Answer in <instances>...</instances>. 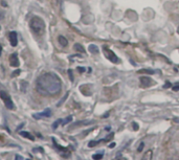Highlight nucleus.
<instances>
[{
	"mask_svg": "<svg viewBox=\"0 0 179 160\" xmlns=\"http://www.w3.org/2000/svg\"><path fill=\"white\" fill-rule=\"evenodd\" d=\"M36 89L44 96H53L61 91L62 82L56 73L46 72L39 77L36 82Z\"/></svg>",
	"mask_w": 179,
	"mask_h": 160,
	"instance_id": "nucleus-1",
	"label": "nucleus"
},
{
	"mask_svg": "<svg viewBox=\"0 0 179 160\" xmlns=\"http://www.w3.org/2000/svg\"><path fill=\"white\" fill-rule=\"evenodd\" d=\"M29 26H31L32 32L35 35L41 36L45 32V22H44V20L41 17H32L31 19V22H29Z\"/></svg>",
	"mask_w": 179,
	"mask_h": 160,
	"instance_id": "nucleus-2",
	"label": "nucleus"
},
{
	"mask_svg": "<svg viewBox=\"0 0 179 160\" xmlns=\"http://www.w3.org/2000/svg\"><path fill=\"white\" fill-rule=\"evenodd\" d=\"M0 98H2V101L4 102L5 104V107L7 108V109H14V104H13V101L11 99L10 95L7 94L5 91H0Z\"/></svg>",
	"mask_w": 179,
	"mask_h": 160,
	"instance_id": "nucleus-3",
	"label": "nucleus"
},
{
	"mask_svg": "<svg viewBox=\"0 0 179 160\" xmlns=\"http://www.w3.org/2000/svg\"><path fill=\"white\" fill-rule=\"evenodd\" d=\"M103 50H104V53H105L106 58L109 60V61H111L113 63H119V60L118 58L116 57V55L111 49H109L108 47H103Z\"/></svg>",
	"mask_w": 179,
	"mask_h": 160,
	"instance_id": "nucleus-4",
	"label": "nucleus"
},
{
	"mask_svg": "<svg viewBox=\"0 0 179 160\" xmlns=\"http://www.w3.org/2000/svg\"><path fill=\"white\" fill-rule=\"evenodd\" d=\"M10 65L12 67H18L20 65V62H19V58H18V55L16 52L12 53L10 56Z\"/></svg>",
	"mask_w": 179,
	"mask_h": 160,
	"instance_id": "nucleus-5",
	"label": "nucleus"
},
{
	"mask_svg": "<svg viewBox=\"0 0 179 160\" xmlns=\"http://www.w3.org/2000/svg\"><path fill=\"white\" fill-rule=\"evenodd\" d=\"M8 40L10 43L13 47H16L18 44V37H17V32H11L8 34Z\"/></svg>",
	"mask_w": 179,
	"mask_h": 160,
	"instance_id": "nucleus-6",
	"label": "nucleus"
},
{
	"mask_svg": "<svg viewBox=\"0 0 179 160\" xmlns=\"http://www.w3.org/2000/svg\"><path fill=\"white\" fill-rule=\"evenodd\" d=\"M52 116V110L50 109H45L43 111V112H40L39 114H34L32 117L36 119H40L42 118V117H50Z\"/></svg>",
	"mask_w": 179,
	"mask_h": 160,
	"instance_id": "nucleus-7",
	"label": "nucleus"
},
{
	"mask_svg": "<svg viewBox=\"0 0 179 160\" xmlns=\"http://www.w3.org/2000/svg\"><path fill=\"white\" fill-rule=\"evenodd\" d=\"M154 82L151 80L150 78H148V77H142L141 78V85L142 87H149V86H151V85H153Z\"/></svg>",
	"mask_w": 179,
	"mask_h": 160,
	"instance_id": "nucleus-8",
	"label": "nucleus"
},
{
	"mask_svg": "<svg viewBox=\"0 0 179 160\" xmlns=\"http://www.w3.org/2000/svg\"><path fill=\"white\" fill-rule=\"evenodd\" d=\"M58 41H59V43L60 45H62V46H67L68 45V41H67V39L63 37V36H59V38H58Z\"/></svg>",
	"mask_w": 179,
	"mask_h": 160,
	"instance_id": "nucleus-9",
	"label": "nucleus"
},
{
	"mask_svg": "<svg viewBox=\"0 0 179 160\" xmlns=\"http://www.w3.org/2000/svg\"><path fill=\"white\" fill-rule=\"evenodd\" d=\"M20 135H21V136H23V137H25V138H28L29 140H35V137L32 136L31 133H28V132L22 131V132H20Z\"/></svg>",
	"mask_w": 179,
	"mask_h": 160,
	"instance_id": "nucleus-10",
	"label": "nucleus"
},
{
	"mask_svg": "<svg viewBox=\"0 0 179 160\" xmlns=\"http://www.w3.org/2000/svg\"><path fill=\"white\" fill-rule=\"evenodd\" d=\"M74 50H77V51H79V52H81V53H85V48L82 46L81 44H79V43H76L74 44Z\"/></svg>",
	"mask_w": 179,
	"mask_h": 160,
	"instance_id": "nucleus-11",
	"label": "nucleus"
},
{
	"mask_svg": "<svg viewBox=\"0 0 179 160\" xmlns=\"http://www.w3.org/2000/svg\"><path fill=\"white\" fill-rule=\"evenodd\" d=\"M88 50L90 51L91 53H98V47L97 46V45H94V44H90V45H89Z\"/></svg>",
	"mask_w": 179,
	"mask_h": 160,
	"instance_id": "nucleus-12",
	"label": "nucleus"
},
{
	"mask_svg": "<svg viewBox=\"0 0 179 160\" xmlns=\"http://www.w3.org/2000/svg\"><path fill=\"white\" fill-rule=\"evenodd\" d=\"M68 95H69V92H67L66 94L64 95V98H62V99H61V101H60V102H58V104H57V107H60V106H61L62 104H63V102H65V101H66V99H67Z\"/></svg>",
	"mask_w": 179,
	"mask_h": 160,
	"instance_id": "nucleus-13",
	"label": "nucleus"
},
{
	"mask_svg": "<svg viewBox=\"0 0 179 160\" xmlns=\"http://www.w3.org/2000/svg\"><path fill=\"white\" fill-rule=\"evenodd\" d=\"M71 120H72V116H68V117H66V118H65L64 120H63V122H62V125H63V126H66L67 125V123H69L70 122H71Z\"/></svg>",
	"mask_w": 179,
	"mask_h": 160,
	"instance_id": "nucleus-14",
	"label": "nucleus"
},
{
	"mask_svg": "<svg viewBox=\"0 0 179 160\" xmlns=\"http://www.w3.org/2000/svg\"><path fill=\"white\" fill-rule=\"evenodd\" d=\"M61 123H62V119H58V120H56V122L52 123V129H53V130H56V129L58 128V127H59L60 125H61Z\"/></svg>",
	"mask_w": 179,
	"mask_h": 160,
	"instance_id": "nucleus-15",
	"label": "nucleus"
},
{
	"mask_svg": "<svg viewBox=\"0 0 179 160\" xmlns=\"http://www.w3.org/2000/svg\"><path fill=\"white\" fill-rule=\"evenodd\" d=\"M103 156H104V154L98 153V154H95V155L92 156V158H93V159H102V158H103Z\"/></svg>",
	"mask_w": 179,
	"mask_h": 160,
	"instance_id": "nucleus-16",
	"label": "nucleus"
},
{
	"mask_svg": "<svg viewBox=\"0 0 179 160\" xmlns=\"http://www.w3.org/2000/svg\"><path fill=\"white\" fill-rule=\"evenodd\" d=\"M144 147H145V142H141V144H139V147H138V149H137V152H142V149H144Z\"/></svg>",
	"mask_w": 179,
	"mask_h": 160,
	"instance_id": "nucleus-17",
	"label": "nucleus"
},
{
	"mask_svg": "<svg viewBox=\"0 0 179 160\" xmlns=\"http://www.w3.org/2000/svg\"><path fill=\"white\" fill-rule=\"evenodd\" d=\"M68 74H69V78L71 80V82H73V75H72V71H71V69L68 70Z\"/></svg>",
	"mask_w": 179,
	"mask_h": 160,
	"instance_id": "nucleus-18",
	"label": "nucleus"
},
{
	"mask_svg": "<svg viewBox=\"0 0 179 160\" xmlns=\"http://www.w3.org/2000/svg\"><path fill=\"white\" fill-rule=\"evenodd\" d=\"M172 89L174 90V91H178V90H179V84H176L175 86H173Z\"/></svg>",
	"mask_w": 179,
	"mask_h": 160,
	"instance_id": "nucleus-19",
	"label": "nucleus"
},
{
	"mask_svg": "<svg viewBox=\"0 0 179 160\" xmlns=\"http://www.w3.org/2000/svg\"><path fill=\"white\" fill-rule=\"evenodd\" d=\"M132 126H133V128H134V130H135V131H137V130H138V128H139L138 125H137L136 122H133V123H132Z\"/></svg>",
	"mask_w": 179,
	"mask_h": 160,
	"instance_id": "nucleus-20",
	"label": "nucleus"
},
{
	"mask_svg": "<svg viewBox=\"0 0 179 160\" xmlns=\"http://www.w3.org/2000/svg\"><path fill=\"white\" fill-rule=\"evenodd\" d=\"M19 73H20V70H19V69H18V70H17V71H14V72H13V73H12V77H13V78H14V77H15V75H18V74H19Z\"/></svg>",
	"mask_w": 179,
	"mask_h": 160,
	"instance_id": "nucleus-21",
	"label": "nucleus"
},
{
	"mask_svg": "<svg viewBox=\"0 0 179 160\" xmlns=\"http://www.w3.org/2000/svg\"><path fill=\"white\" fill-rule=\"evenodd\" d=\"M15 159H17V160H23L24 158H23L22 156H20V155H16V156H15Z\"/></svg>",
	"mask_w": 179,
	"mask_h": 160,
	"instance_id": "nucleus-22",
	"label": "nucleus"
},
{
	"mask_svg": "<svg viewBox=\"0 0 179 160\" xmlns=\"http://www.w3.org/2000/svg\"><path fill=\"white\" fill-rule=\"evenodd\" d=\"M77 70H79L80 72H84L85 71V68L84 67H77Z\"/></svg>",
	"mask_w": 179,
	"mask_h": 160,
	"instance_id": "nucleus-23",
	"label": "nucleus"
},
{
	"mask_svg": "<svg viewBox=\"0 0 179 160\" xmlns=\"http://www.w3.org/2000/svg\"><path fill=\"white\" fill-rule=\"evenodd\" d=\"M22 127H24V122H22V123H21V125H19V126H18V128H17V130H20V129H21V128H22Z\"/></svg>",
	"mask_w": 179,
	"mask_h": 160,
	"instance_id": "nucleus-24",
	"label": "nucleus"
},
{
	"mask_svg": "<svg viewBox=\"0 0 179 160\" xmlns=\"http://www.w3.org/2000/svg\"><path fill=\"white\" fill-rule=\"evenodd\" d=\"M110 149H113V148H115V143L113 142V143H110V146H109Z\"/></svg>",
	"mask_w": 179,
	"mask_h": 160,
	"instance_id": "nucleus-25",
	"label": "nucleus"
},
{
	"mask_svg": "<svg viewBox=\"0 0 179 160\" xmlns=\"http://www.w3.org/2000/svg\"><path fill=\"white\" fill-rule=\"evenodd\" d=\"M1 4H2V7H4V8H5V7H7V4L5 3V2L3 1V0H2V1H1Z\"/></svg>",
	"mask_w": 179,
	"mask_h": 160,
	"instance_id": "nucleus-26",
	"label": "nucleus"
},
{
	"mask_svg": "<svg viewBox=\"0 0 179 160\" xmlns=\"http://www.w3.org/2000/svg\"><path fill=\"white\" fill-rule=\"evenodd\" d=\"M170 86H171V85H170V83H167L166 85H165V88H169Z\"/></svg>",
	"mask_w": 179,
	"mask_h": 160,
	"instance_id": "nucleus-27",
	"label": "nucleus"
},
{
	"mask_svg": "<svg viewBox=\"0 0 179 160\" xmlns=\"http://www.w3.org/2000/svg\"><path fill=\"white\" fill-rule=\"evenodd\" d=\"M1 51H2V46H1V44H0V55H1Z\"/></svg>",
	"mask_w": 179,
	"mask_h": 160,
	"instance_id": "nucleus-28",
	"label": "nucleus"
}]
</instances>
